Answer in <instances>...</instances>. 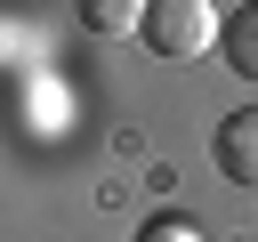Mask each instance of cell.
<instances>
[{
    "mask_svg": "<svg viewBox=\"0 0 258 242\" xmlns=\"http://www.w3.org/2000/svg\"><path fill=\"white\" fill-rule=\"evenodd\" d=\"M218 48H226V65H234L242 81H258V0L226 16V32H218Z\"/></svg>",
    "mask_w": 258,
    "mask_h": 242,
    "instance_id": "obj_3",
    "label": "cell"
},
{
    "mask_svg": "<svg viewBox=\"0 0 258 242\" xmlns=\"http://www.w3.org/2000/svg\"><path fill=\"white\" fill-rule=\"evenodd\" d=\"M218 8L210 0H145V24H137V40L161 56V65H194V56H210L218 48Z\"/></svg>",
    "mask_w": 258,
    "mask_h": 242,
    "instance_id": "obj_1",
    "label": "cell"
},
{
    "mask_svg": "<svg viewBox=\"0 0 258 242\" xmlns=\"http://www.w3.org/2000/svg\"><path fill=\"white\" fill-rule=\"evenodd\" d=\"M81 24H89L97 40H121V32L145 24V0H81Z\"/></svg>",
    "mask_w": 258,
    "mask_h": 242,
    "instance_id": "obj_4",
    "label": "cell"
},
{
    "mask_svg": "<svg viewBox=\"0 0 258 242\" xmlns=\"http://www.w3.org/2000/svg\"><path fill=\"white\" fill-rule=\"evenodd\" d=\"M137 242H202V234H194V218H177V210H169V218H145V226H137Z\"/></svg>",
    "mask_w": 258,
    "mask_h": 242,
    "instance_id": "obj_5",
    "label": "cell"
},
{
    "mask_svg": "<svg viewBox=\"0 0 258 242\" xmlns=\"http://www.w3.org/2000/svg\"><path fill=\"white\" fill-rule=\"evenodd\" d=\"M210 153H218V169H226L234 186H258V105L226 113V121H218V137H210Z\"/></svg>",
    "mask_w": 258,
    "mask_h": 242,
    "instance_id": "obj_2",
    "label": "cell"
}]
</instances>
